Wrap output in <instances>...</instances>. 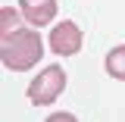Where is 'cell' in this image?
I'll list each match as a JSON object with an SVG mask.
<instances>
[{"label":"cell","instance_id":"5","mask_svg":"<svg viewBox=\"0 0 125 122\" xmlns=\"http://www.w3.org/2000/svg\"><path fill=\"white\" fill-rule=\"evenodd\" d=\"M106 72L113 78H119V81H125V44L113 47L106 53Z\"/></svg>","mask_w":125,"mask_h":122},{"label":"cell","instance_id":"3","mask_svg":"<svg viewBox=\"0 0 125 122\" xmlns=\"http://www.w3.org/2000/svg\"><path fill=\"white\" fill-rule=\"evenodd\" d=\"M84 44V34L78 28L75 22H69V19H62L56 28L50 31V50L53 53H60V56H75L78 50Z\"/></svg>","mask_w":125,"mask_h":122},{"label":"cell","instance_id":"2","mask_svg":"<svg viewBox=\"0 0 125 122\" xmlns=\"http://www.w3.org/2000/svg\"><path fill=\"white\" fill-rule=\"evenodd\" d=\"M62 91H66V72H62V66H47L44 72L28 85V100L34 107H47Z\"/></svg>","mask_w":125,"mask_h":122},{"label":"cell","instance_id":"1","mask_svg":"<svg viewBox=\"0 0 125 122\" xmlns=\"http://www.w3.org/2000/svg\"><path fill=\"white\" fill-rule=\"evenodd\" d=\"M44 56V41L34 28H19L6 38H0V60L13 72H25Z\"/></svg>","mask_w":125,"mask_h":122},{"label":"cell","instance_id":"4","mask_svg":"<svg viewBox=\"0 0 125 122\" xmlns=\"http://www.w3.org/2000/svg\"><path fill=\"white\" fill-rule=\"evenodd\" d=\"M19 10L34 28H44V25H50L56 19L60 6H56V0H19Z\"/></svg>","mask_w":125,"mask_h":122},{"label":"cell","instance_id":"6","mask_svg":"<svg viewBox=\"0 0 125 122\" xmlns=\"http://www.w3.org/2000/svg\"><path fill=\"white\" fill-rule=\"evenodd\" d=\"M13 31H19V13L10 10V6H3L0 10V38H6Z\"/></svg>","mask_w":125,"mask_h":122}]
</instances>
